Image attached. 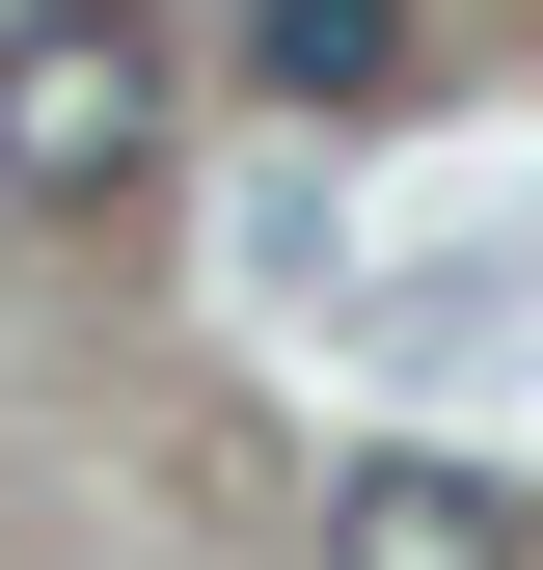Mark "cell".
<instances>
[{"mask_svg": "<svg viewBox=\"0 0 543 570\" xmlns=\"http://www.w3.org/2000/svg\"><path fill=\"white\" fill-rule=\"evenodd\" d=\"M164 164V28L136 0H28L0 28V218H109Z\"/></svg>", "mask_w": 543, "mask_h": 570, "instance_id": "1", "label": "cell"}, {"mask_svg": "<svg viewBox=\"0 0 543 570\" xmlns=\"http://www.w3.org/2000/svg\"><path fill=\"white\" fill-rule=\"evenodd\" d=\"M326 570H516V489L490 462H354L326 489Z\"/></svg>", "mask_w": 543, "mask_h": 570, "instance_id": "2", "label": "cell"}, {"mask_svg": "<svg viewBox=\"0 0 543 570\" xmlns=\"http://www.w3.org/2000/svg\"><path fill=\"white\" fill-rule=\"evenodd\" d=\"M245 55H272V82H381V55H407V0H245Z\"/></svg>", "mask_w": 543, "mask_h": 570, "instance_id": "3", "label": "cell"}]
</instances>
